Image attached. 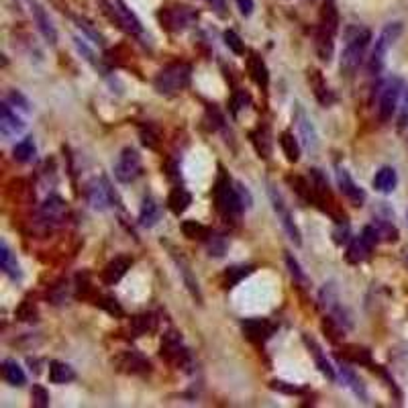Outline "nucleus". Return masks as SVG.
I'll list each match as a JSON object with an SVG mask.
<instances>
[{
	"label": "nucleus",
	"mask_w": 408,
	"mask_h": 408,
	"mask_svg": "<svg viewBox=\"0 0 408 408\" xmlns=\"http://www.w3.org/2000/svg\"><path fill=\"white\" fill-rule=\"evenodd\" d=\"M343 52H341V74L354 76L363 63L365 52L372 41V31L363 25H347L343 29Z\"/></svg>",
	"instance_id": "f257e3e1"
},
{
	"label": "nucleus",
	"mask_w": 408,
	"mask_h": 408,
	"mask_svg": "<svg viewBox=\"0 0 408 408\" xmlns=\"http://www.w3.org/2000/svg\"><path fill=\"white\" fill-rule=\"evenodd\" d=\"M213 194H215V206H217L218 215L227 222H237L245 206L241 198H239V194H237V188H233L231 178L225 172L218 174Z\"/></svg>",
	"instance_id": "f03ea898"
},
{
	"label": "nucleus",
	"mask_w": 408,
	"mask_h": 408,
	"mask_svg": "<svg viewBox=\"0 0 408 408\" xmlns=\"http://www.w3.org/2000/svg\"><path fill=\"white\" fill-rule=\"evenodd\" d=\"M192 66L186 61H174L160 70V74L153 80V88L163 96H174L180 94L190 86Z\"/></svg>",
	"instance_id": "7ed1b4c3"
},
{
	"label": "nucleus",
	"mask_w": 408,
	"mask_h": 408,
	"mask_svg": "<svg viewBox=\"0 0 408 408\" xmlns=\"http://www.w3.org/2000/svg\"><path fill=\"white\" fill-rule=\"evenodd\" d=\"M402 23H388L386 27L381 29V33L378 35V39H376V45H374V50H372V55H370V59H368V72L372 74V76H378L381 74V70H384V63H386V55L388 52L392 50V45L400 39V35H402Z\"/></svg>",
	"instance_id": "20e7f679"
},
{
	"label": "nucleus",
	"mask_w": 408,
	"mask_h": 408,
	"mask_svg": "<svg viewBox=\"0 0 408 408\" xmlns=\"http://www.w3.org/2000/svg\"><path fill=\"white\" fill-rule=\"evenodd\" d=\"M160 355H162L163 361H167L174 368H188L190 365V352L182 343L180 333H176V331H169L163 335Z\"/></svg>",
	"instance_id": "39448f33"
},
{
	"label": "nucleus",
	"mask_w": 408,
	"mask_h": 408,
	"mask_svg": "<svg viewBox=\"0 0 408 408\" xmlns=\"http://www.w3.org/2000/svg\"><path fill=\"white\" fill-rule=\"evenodd\" d=\"M378 243H380V237H378L376 227H374V225L363 227V231H361V235H359V237L349 239V247H347V262H349V264H361V262H365V259L372 255L374 247H376Z\"/></svg>",
	"instance_id": "423d86ee"
},
{
	"label": "nucleus",
	"mask_w": 408,
	"mask_h": 408,
	"mask_svg": "<svg viewBox=\"0 0 408 408\" xmlns=\"http://www.w3.org/2000/svg\"><path fill=\"white\" fill-rule=\"evenodd\" d=\"M86 202L94 209V211H107L112 204H116V196L112 194L109 180L107 178H92L86 184Z\"/></svg>",
	"instance_id": "0eeeda50"
},
{
	"label": "nucleus",
	"mask_w": 408,
	"mask_h": 408,
	"mask_svg": "<svg viewBox=\"0 0 408 408\" xmlns=\"http://www.w3.org/2000/svg\"><path fill=\"white\" fill-rule=\"evenodd\" d=\"M402 88H405V82L400 80V78H392V80H388L380 88L378 114H380L381 123H388L394 116V112L398 109V100H400Z\"/></svg>",
	"instance_id": "6e6552de"
},
{
	"label": "nucleus",
	"mask_w": 408,
	"mask_h": 408,
	"mask_svg": "<svg viewBox=\"0 0 408 408\" xmlns=\"http://www.w3.org/2000/svg\"><path fill=\"white\" fill-rule=\"evenodd\" d=\"M141 176V156L133 147H125L114 163V178L121 184H131Z\"/></svg>",
	"instance_id": "1a4fd4ad"
},
{
	"label": "nucleus",
	"mask_w": 408,
	"mask_h": 408,
	"mask_svg": "<svg viewBox=\"0 0 408 408\" xmlns=\"http://www.w3.org/2000/svg\"><path fill=\"white\" fill-rule=\"evenodd\" d=\"M321 306L325 308V312L335 323H339L343 328H352V317L343 308L335 284H325V288L321 290Z\"/></svg>",
	"instance_id": "9d476101"
},
{
	"label": "nucleus",
	"mask_w": 408,
	"mask_h": 408,
	"mask_svg": "<svg viewBox=\"0 0 408 408\" xmlns=\"http://www.w3.org/2000/svg\"><path fill=\"white\" fill-rule=\"evenodd\" d=\"M270 200H272L273 211H275V215H278V220L282 222V227H284V231L288 233V237H290L296 245L302 243V235H300V229L296 227V222H294V217H292L290 209L286 206L282 194L275 190L273 186H270Z\"/></svg>",
	"instance_id": "9b49d317"
},
{
	"label": "nucleus",
	"mask_w": 408,
	"mask_h": 408,
	"mask_svg": "<svg viewBox=\"0 0 408 408\" xmlns=\"http://www.w3.org/2000/svg\"><path fill=\"white\" fill-rule=\"evenodd\" d=\"M158 17L162 21V27H165L167 31H182V29H186L194 21V13H192L188 6L162 8Z\"/></svg>",
	"instance_id": "f8f14e48"
},
{
	"label": "nucleus",
	"mask_w": 408,
	"mask_h": 408,
	"mask_svg": "<svg viewBox=\"0 0 408 408\" xmlns=\"http://www.w3.org/2000/svg\"><path fill=\"white\" fill-rule=\"evenodd\" d=\"M114 368L123 374H131V376H143L151 370L149 361L137 352H123L112 359Z\"/></svg>",
	"instance_id": "ddd939ff"
},
{
	"label": "nucleus",
	"mask_w": 408,
	"mask_h": 408,
	"mask_svg": "<svg viewBox=\"0 0 408 408\" xmlns=\"http://www.w3.org/2000/svg\"><path fill=\"white\" fill-rule=\"evenodd\" d=\"M241 328H243V335L251 343H266L275 333V326L266 319H247L241 323Z\"/></svg>",
	"instance_id": "4468645a"
},
{
	"label": "nucleus",
	"mask_w": 408,
	"mask_h": 408,
	"mask_svg": "<svg viewBox=\"0 0 408 408\" xmlns=\"http://www.w3.org/2000/svg\"><path fill=\"white\" fill-rule=\"evenodd\" d=\"M23 129H25L23 119H19L13 107L4 100L0 107V133H2V137L4 139L17 137L19 133H23Z\"/></svg>",
	"instance_id": "2eb2a0df"
},
{
	"label": "nucleus",
	"mask_w": 408,
	"mask_h": 408,
	"mask_svg": "<svg viewBox=\"0 0 408 408\" xmlns=\"http://www.w3.org/2000/svg\"><path fill=\"white\" fill-rule=\"evenodd\" d=\"M337 184H339L341 194H343L354 206H363V202H365V192L355 184L354 178L349 176L347 169H343V167L337 169Z\"/></svg>",
	"instance_id": "dca6fc26"
},
{
	"label": "nucleus",
	"mask_w": 408,
	"mask_h": 408,
	"mask_svg": "<svg viewBox=\"0 0 408 408\" xmlns=\"http://www.w3.org/2000/svg\"><path fill=\"white\" fill-rule=\"evenodd\" d=\"M31 13H33V21H35V25L39 29V33L45 37L47 43L55 45V43H57V31H55L54 23H52V19H50V15H47V10H45L37 0H31Z\"/></svg>",
	"instance_id": "f3484780"
},
{
	"label": "nucleus",
	"mask_w": 408,
	"mask_h": 408,
	"mask_svg": "<svg viewBox=\"0 0 408 408\" xmlns=\"http://www.w3.org/2000/svg\"><path fill=\"white\" fill-rule=\"evenodd\" d=\"M66 217V202L59 196H50L41 209H39V218L45 227H55L61 222V218Z\"/></svg>",
	"instance_id": "a211bd4d"
},
{
	"label": "nucleus",
	"mask_w": 408,
	"mask_h": 408,
	"mask_svg": "<svg viewBox=\"0 0 408 408\" xmlns=\"http://www.w3.org/2000/svg\"><path fill=\"white\" fill-rule=\"evenodd\" d=\"M131 266H133V259H131V257H127V255L114 257L112 262L107 264V268L103 270V282H105L107 286L119 284V282L127 275V272L131 270Z\"/></svg>",
	"instance_id": "6ab92c4d"
},
{
	"label": "nucleus",
	"mask_w": 408,
	"mask_h": 408,
	"mask_svg": "<svg viewBox=\"0 0 408 408\" xmlns=\"http://www.w3.org/2000/svg\"><path fill=\"white\" fill-rule=\"evenodd\" d=\"M308 84L312 88V94L315 98L323 105V107H331L337 98L333 94V90L328 88V84L325 82V76L319 72V70H308Z\"/></svg>",
	"instance_id": "aec40b11"
},
{
	"label": "nucleus",
	"mask_w": 408,
	"mask_h": 408,
	"mask_svg": "<svg viewBox=\"0 0 408 408\" xmlns=\"http://www.w3.org/2000/svg\"><path fill=\"white\" fill-rule=\"evenodd\" d=\"M317 29H323L326 33L337 35L339 33V10L335 0H323L321 15H319V25Z\"/></svg>",
	"instance_id": "412c9836"
},
{
	"label": "nucleus",
	"mask_w": 408,
	"mask_h": 408,
	"mask_svg": "<svg viewBox=\"0 0 408 408\" xmlns=\"http://www.w3.org/2000/svg\"><path fill=\"white\" fill-rule=\"evenodd\" d=\"M247 72H249V78L255 82L259 88H268L270 84V70L266 66V61L259 57L257 54H251L247 57Z\"/></svg>",
	"instance_id": "4be33fe9"
},
{
	"label": "nucleus",
	"mask_w": 408,
	"mask_h": 408,
	"mask_svg": "<svg viewBox=\"0 0 408 408\" xmlns=\"http://www.w3.org/2000/svg\"><path fill=\"white\" fill-rule=\"evenodd\" d=\"M192 204V194L186 188H182V186H176V188H172V192L167 194V206H169V211L174 213V215H184L188 209H190Z\"/></svg>",
	"instance_id": "5701e85b"
},
{
	"label": "nucleus",
	"mask_w": 408,
	"mask_h": 408,
	"mask_svg": "<svg viewBox=\"0 0 408 408\" xmlns=\"http://www.w3.org/2000/svg\"><path fill=\"white\" fill-rule=\"evenodd\" d=\"M304 343H306V347H308L310 355L315 357V363H317V368L321 370V374H323L325 378H328V380H335V370H333L331 361L326 359V355L323 354L321 345H319L315 339L306 337V335H304Z\"/></svg>",
	"instance_id": "b1692460"
},
{
	"label": "nucleus",
	"mask_w": 408,
	"mask_h": 408,
	"mask_svg": "<svg viewBox=\"0 0 408 408\" xmlns=\"http://www.w3.org/2000/svg\"><path fill=\"white\" fill-rule=\"evenodd\" d=\"M160 217H162V209L156 202V198L145 196L143 204H141V211H139V225L141 227H153L160 220Z\"/></svg>",
	"instance_id": "393cba45"
},
{
	"label": "nucleus",
	"mask_w": 408,
	"mask_h": 408,
	"mask_svg": "<svg viewBox=\"0 0 408 408\" xmlns=\"http://www.w3.org/2000/svg\"><path fill=\"white\" fill-rule=\"evenodd\" d=\"M251 143L257 151L259 158L268 160L272 156V133L268 127H257L255 131H251Z\"/></svg>",
	"instance_id": "a878e982"
},
{
	"label": "nucleus",
	"mask_w": 408,
	"mask_h": 408,
	"mask_svg": "<svg viewBox=\"0 0 408 408\" xmlns=\"http://www.w3.org/2000/svg\"><path fill=\"white\" fill-rule=\"evenodd\" d=\"M339 359L347 361V363H359V365H374L372 361V352L359 345H343Z\"/></svg>",
	"instance_id": "bb28decb"
},
{
	"label": "nucleus",
	"mask_w": 408,
	"mask_h": 408,
	"mask_svg": "<svg viewBox=\"0 0 408 408\" xmlns=\"http://www.w3.org/2000/svg\"><path fill=\"white\" fill-rule=\"evenodd\" d=\"M0 268L10 280H21V266H19L15 253L10 251V247L4 241L0 245Z\"/></svg>",
	"instance_id": "cd10ccee"
},
{
	"label": "nucleus",
	"mask_w": 408,
	"mask_h": 408,
	"mask_svg": "<svg viewBox=\"0 0 408 408\" xmlns=\"http://www.w3.org/2000/svg\"><path fill=\"white\" fill-rule=\"evenodd\" d=\"M296 125H299L300 137H302L306 149H317V131L312 127V121L304 114L302 109H299V112H296Z\"/></svg>",
	"instance_id": "c85d7f7f"
},
{
	"label": "nucleus",
	"mask_w": 408,
	"mask_h": 408,
	"mask_svg": "<svg viewBox=\"0 0 408 408\" xmlns=\"http://www.w3.org/2000/svg\"><path fill=\"white\" fill-rule=\"evenodd\" d=\"M174 259H176V264H178V270H180V273H182V280H184V284H186V288L190 290L192 299L196 300V302H202V294H200V288H198V282H196V278L192 275L190 272V266L186 264V259L180 255H176L174 253Z\"/></svg>",
	"instance_id": "c756f323"
},
{
	"label": "nucleus",
	"mask_w": 408,
	"mask_h": 408,
	"mask_svg": "<svg viewBox=\"0 0 408 408\" xmlns=\"http://www.w3.org/2000/svg\"><path fill=\"white\" fill-rule=\"evenodd\" d=\"M396 184H398V176H396L394 167H381L374 178V188L378 192H384V194L394 192Z\"/></svg>",
	"instance_id": "7c9ffc66"
},
{
	"label": "nucleus",
	"mask_w": 408,
	"mask_h": 408,
	"mask_svg": "<svg viewBox=\"0 0 408 408\" xmlns=\"http://www.w3.org/2000/svg\"><path fill=\"white\" fill-rule=\"evenodd\" d=\"M2 378L10 386H25V381H27L25 372L21 370V365L15 359H4L2 361Z\"/></svg>",
	"instance_id": "2f4dec72"
},
{
	"label": "nucleus",
	"mask_w": 408,
	"mask_h": 408,
	"mask_svg": "<svg viewBox=\"0 0 408 408\" xmlns=\"http://www.w3.org/2000/svg\"><path fill=\"white\" fill-rule=\"evenodd\" d=\"M76 380V372L72 365L63 363V361H52L50 363V381L54 384H68V381Z\"/></svg>",
	"instance_id": "473e14b6"
},
{
	"label": "nucleus",
	"mask_w": 408,
	"mask_h": 408,
	"mask_svg": "<svg viewBox=\"0 0 408 408\" xmlns=\"http://www.w3.org/2000/svg\"><path fill=\"white\" fill-rule=\"evenodd\" d=\"M280 147H282V151H284V156H286V160L290 163H296L300 160V143L299 139L294 137V133H290V131H284L282 135H280Z\"/></svg>",
	"instance_id": "72a5a7b5"
},
{
	"label": "nucleus",
	"mask_w": 408,
	"mask_h": 408,
	"mask_svg": "<svg viewBox=\"0 0 408 408\" xmlns=\"http://www.w3.org/2000/svg\"><path fill=\"white\" fill-rule=\"evenodd\" d=\"M131 328L137 335H149L158 328V319L151 312H143V315H135L131 319Z\"/></svg>",
	"instance_id": "f704fd0d"
},
{
	"label": "nucleus",
	"mask_w": 408,
	"mask_h": 408,
	"mask_svg": "<svg viewBox=\"0 0 408 408\" xmlns=\"http://www.w3.org/2000/svg\"><path fill=\"white\" fill-rule=\"evenodd\" d=\"M182 233H184L188 239L206 241V239H209V235H211L213 231H211L209 227H204V225L196 222V220H184V222H182Z\"/></svg>",
	"instance_id": "c9c22d12"
},
{
	"label": "nucleus",
	"mask_w": 408,
	"mask_h": 408,
	"mask_svg": "<svg viewBox=\"0 0 408 408\" xmlns=\"http://www.w3.org/2000/svg\"><path fill=\"white\" fill-rule=\"evenodd\" d=\"M35 153H37V149H35L33 137L23 139V141H21V143H17V145H15V149H13V156H15V160H17V162H21V163L31 162V160L35 158Z\"/></svg>",
	"instance_id": "e433bc0d"
},
{
	"label": "nucleus",
	"mask_w": 408,
	"mask_h": 408,
	"mask_svg": "<svg viewBox=\"0 0 408 408\" xmlns=\"http://www.w3.org/2000/svg\"><path fill=\"white\" fill-rule=\"evenodd\" d=\"M253 272V266H235V268H229L225 272V286L227 288H233L237 286L243 278H247L249 273Z\"/></svg>",
	"instance_id": "4c0bfd02"
},
{
	"label": "nucleus",
	"mask_w": 408,
	"mask_h": 408,
	"mask_svg": "<svg viewBox=\"0 0 408 408\" xmlns=\"http://www.w3.org/2000/svg\"><path fill=\"white\" fill-rule=\"evenodd\" d=\"M341 380L345 386H349L352 390H354L357 396H361V398H365V388H363V384L361 380L355 376V372L352 368H347V365H341Z\"/></svg>",
	"instance_id": "58836bf2"
},
{
	"label": "nucleus",
	"mask_w": 408,
	"mask_h": 408,
	"mask_svg": "<svg viewBox=\"0 0 408 408\" xmlns=\"http://www.w3.org/2000/svg\"><path fill=\"white\" fill-rule=\"evenodd\" d=\"M374 227H376V231H378L380 241H388V243L398 241V229H396L392 222H388V220H376Z\"/></svg>",
	"instance_id": "ea45409f"
},
{
	"label": "nucleus",
	"mask_w": 408,
	"mask_h": 408,
	"mask_svg": "<svg viewBox=\"0 0 408 408\" xmlns=\"http://www.w3.org/2000/svg\"><path fill=\"white\" fill-rule=\"evenodd\" d=\"M206 247H209V251H211V255H215V257H220V255H225V251H227V239L222 237V235H218V233H211L209 235V239L204 241Z\"/></svg>",
	"instance_id": "a19ab883"
},
{
	"label": "nucleus",
	"mask_w": 408,
	"mask_h": 408,
	"mask_svg": "<svg viewBox=\"0 0 408 408\" xmlns=\"http://www.w3.org/2000/svg\"><path fill=\"white\" fill-rule=\"evenodd\" d=\"M139 137H141V143H143L145 147L158 149V145H160V133H158L156 127H151V125L141 127V129H139Z\"/></svg>",
	"instance_id": "79ce46f5"
},
{
	"label": "nucleus",
	"mask_w": 408,
	"mask_h": 408,
	"mask_svg": "<svg viewBox=\"0 0 408 408\" xmlns=\"http://www.w3.org/2000/svg\"><path fill=\"white\" fill-rule=\"evenodd\" d=\"M17 319L25 323H35L37 321V306L31 300H23L21 306L17 308Z\"/></svg>",
	"instance_id": "37998d69"
},
{
	"label": "nucleus",
	"mask_w": 408,
	"mask_h": 408,
	"mask_svg": "<svg viewBox=\"0 0 408 408\" xmlns=\"http://www.w3.org/2000/svg\"><path fill=\"white\" fill-rule=\"evenodd\" d=\"M31 400H33V407L35 408H47L50 407V392L43 386L37 384L31 390Z\"/></svg>",
	"instance_id": "c03bdc74"
},
{
	"label": "nucleus",
	"mask_w": 408,
	"mask_h": 408,
	"mask_svg": "<svg viewBox=\"0 0 408 408\" xmlns=\"http://www.w3.org/2000/svg\"><path fill=\"white\" fill-rule=\"evenodd\" d=\"M249 103H251L249 92H245V90H237V92L233 94V98H231V110H233V114L237 116L241 110L249 107Z\"/></svg>",
	"instance_id": "a18cd8bd"
},
{
	"label": "nucleus",
	"mask_w": 408,
	"mask_h": 408,
	"mask_svg": "<svg viewBox=\"0 0 408 408\" xmlns=\"http://www.w3.org/2000/svg\"><path fill=\"white\" fill-rule=\"evenodd\" d=\"M96 304H98L103 310H107L109 315H112V317H123L121 304L116 302V299H112V296H98V299H96Z\"/></svg>",
	"instance_id": "49530a36"
},
{
	"label": "nucleus",
	"mask_w": 408,
	"mask_h": 408,
	"mask_svg": "<svg viewBox=\"0 0 408 408\" xmlns=\"http://www.w3.org/2000/svg\"><path fill=\"white\" fill-rule=\"evenodd\" d=\"M286 264H288V270L292 273V278L299 282L300 286H306L308 284V278H306V273L302 272V268H300V264L292 257V253H286Z\"/></svg>",
	"instance_id": "de8ad7c7"
},
{
	"label": "nucleus",
	"mask_w": 408,
	"mask_h": 408,
	"mask_svg": "<svg viewBox=\"0 0 408 408\" xmlns=\"http://www.w3.org/2000/svg\"><path fill=\"white\" fill-rule=\"evenodd\" d=\"M225 43H227V47H229L235 55L245 54L243 41H241V37H239L235 31H225Z\"/></svg>",
	"instance_id": "09e8293b"
},
{
	"label": "nucleus",
	"mask_w": 408,
	"mask_h": 408,
	"mask_svg": "<svg viewBox=\"0 0 408 408\" xmlns=\"http://www.w3.org/2000/svg\"><path fill=\"white\" fill-rule=\"evenodd\" d=\"M6 103H8L10 107H15V109L23 110V112H29V110H31L29 100L19 92V90H10V92L6 94Z\"/></svg>",
	"instance_id": "8fccbe9b"
},
{
	"label": "nucleus",
	"mask_w": 408,
	"mask_h": 408,
	"mask_svg": "<svg viewBox=\"0 0 408 408\" xmlns=\"http://www.w3.org/2000/svg\"><path fill=\"white\" fill-rule=\"evenodd\" d=\"M270 388L275 390V392H282V394H302V392H304V388H302V386L288 384V381H282V380H273L272 384H270Z\"/></svg>",
	"instance_id": "3c124183"
},
{
	"label": "nucleus",
	"mask_w": 408,
	"mask_h": 408,
	"mask_svg": "<svg viewBox=\"0 0 408 408\" xmlns=\"http://www.w3.org/2000/svg\"><path fill=\"white\" fill-rule=\"evenodd\" d=\"M78 27L90 37V39H94V43H98V45H105V39H103V35L96 31V29L92 27V23H88L86 19H78Z\"/></svg>",
	"instance_id": "603ef678"
},
{
	"label": "nucleus",
	"mask_w": 408,
	"mask_h": 408,
	"mask_svg": "<svg viewBox=\"0 0 408 408\" xmlns=\"http://www.w3.org/2000/svg\"><path fill=\"white\" fill-rule=\"evenodd\" d=\"M204 121H206V127H209L211 131H217V129H220V127H222V114H220L217 109L206 110V116H204Z\"/></svg>",
	"instance_id": "864d4df0"
},
{
	"label": "nucleus",
	"mask_w": 408,
	"mask_h": 408,
	"mask_svg": "<svg viewBox=\"0 0 408 408\" xmlns=\"http://www.w3.org/2000/svg\"><path fill=\"white\" fill-rule=\"evenodd\" d=\"M235 4H237L239 13H241L243 17H249V15L253 13V8H255L253 0H235Z\"/></svg>",
	"instance_id": "5fc2aeb1"
},
{
	"label": "nucleus",
	"mask_w": 408,
	"mask_h": 408,
	"mask_svg": "<svg viewBox=\"0 0 408 408\" xmlns=\"http://www.w3.org/2000/svg\"><path fill=\"white\" fill-rule=\"evenodd\" d=\"M206 2L217 10V15H220V17L227 15V2H225V0H206Z\"/></svg>",
	"instance_id": "6e6d98bb"
},
{
	"label": "nucleus",
	"mask_w": 408,
	"mask_h": 408,
	"mask_svg": "<svg viewBox=\"0 0 408 408\" xmlns=\"http://www.w3.org/2000/svg\"><path fill=\"white\" fill-rule=\"evenodd\" d=\"M237 194H239V198H241L245 209H249V206H251V196H249V192L245 190L241 184H237Z\"/></svg>",
	"instance_id": "4d7b16f0"
},
{
	"label": "nucleus",
	"mask_w": 408,
	"mask_h": 408,
	"mask_svg": "<svg viewBox=\"0 0 408 408\" xmlns=\"http://www.w3.org/2000/svg\"><path fill=\"white\" fill-rule=\"evenodd\" d=\"M408 125V96L405 100V107H402V114H400V129H405Z\"/></svg>",
	"instance_id": "13d9d810"
},
{
	"label": "nucleus",
	"mask_w": 408,
	"mask_h": 408,
	"mask_svg": "<svg viewBox=\"0 0 408 408\" xmlns=\"http://www.w3.org/2000/svg\"><path fill=\"white\" fill-rule=\"evenodd\" d=\"M407 264H408V255H407Z\"/></svg>",
	"instance_id": "bf43d9fd"
}]
</instances>
